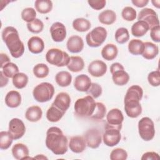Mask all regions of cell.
<instances>
[{
    "label": "cell",
    "instance_id": "44dd1931",
    "mask_svg": "<svg viewBox=\"0 0 160 160\" xmlns=\"http://www.w3.org/2000/svg\"><path fill=\"white\" fill-rule=\"evenodd\" d=\"M28 47L31 53L39 54L44 49V42L41 38L32 36L28 41Z\"/></svg>",
    "mask_w": 160,
    "mask_h": 160
},
{
    "label": "cell",
    "instance_id": "f6af8a7d",
    "mask_svg": "<svg viewBox=\"0 0 160 160\" xmlns=\"http://www.w3.org/2000/svg\"><path fill=\"white\" fill-rule=\"evenodd\" d=\"M102 87L99 84L96 82H91V86L86 91V93L92 96L94 99H96L102 94Z\"/></svg>",
    "mask_w": 160,
    "mask_h": 160
},
{
    "label": "cell",
    "instance_id": "c3c4849f",
    "mask_svg": "<svg viewBox=\"0 0 160 160\" xmlns=\"http://www.w3.org/2000/svg\"><path fill=\"white\" fill-rule=\"evenodd\" d=\"M160 26H156L151 29L150 36L152 40L156 42H159L160 41Z\"/></svg>",
    "mask_w": 160,
    "mask_h": 160
},
{
    "label": "cell",
    "instance_id": "836d02e7",
    "mask_svg": "<svg viewBox=\"0 0 160 160\" xmlns=\"http://www.w3.org/2000/svg\"><path fill=\"white\" fill-rule=\"evenodd\" d=\"M36 10L41 14H47L52 9V2L50 0H36L34 2Z\"/></svg>",
    "mask_w": 160,
    "mask_h": 160
},
{
    "label": "cell",
    "instance_id": "ba28073f",
    "mask_svg": "<svg viewBox=\"0 0 160 160\" xmlns=\"http://www.w3.org/2000/svg\"><path fill=\"white\" fill-rule=\"evenodd\" d=\"M138 132L140 137L145 141L152 140L155 135L154 124L149 117H143L138 122Z\"/></svg>",
    "mask_w": 160,
    "mask_h": 160
},
{
    "label": "cell",
    "instance_id": "ffe728a7",
    "mask_svg": "<svg viewBox=\"0 0 160 160\" xmlns=\"http://www.w3.org/2000/svg\"><path fill=\"white\" fill-rule=\"evenodd\" d=\"M91 81L86 74H80L76 77L74 82L75 89L80 92H86L90 88Z\"/></svg>",
    "mask_w": 160,
    "mask_h": 160
},
{
    "label": "cell",
    "instance_id": "5b68a950",
    "mask_svg": "<svg viewBox=\"0 0 160 160\" xmlns=\"http://www.w3.org/2000/svg\"><path fill=\"white\" fill-rule=\"evenodd\" d=\"M54 94L53 85L48 82L38 84L33 89L32 95L34 99L39 102H45L50 101Z\"/></svg>",
    "mask_w": 160,
    "mask_h": 160
},
{
    "label": "cell",
    "instance_id": "8d00e7d4",
    "mask_svg": "<svg viewBox=\"0 0 160 160\" xmlns=\"http://www.w3.org/2000/svg\"><path fill=\"white\" fill-rule=\"evenodd\" d=\"M33 74L38 78H44L49 72L48 66L44 63H39L35 65L32 69Z\"/></svg>",
    "mask_w": 160,
    "mask_h": 160
},
{
    "label": "cell",
    "instance_id": "2e32d148",
    "mask_svg": "<svg viewBox=\"0 0 160 160\" xmlns=\"http://www.w3.org/2000/svg\"><path fill=\"white\" fill-rule=\"evenodd\" d=\"M52 104L66 112L71 104L70 96L67 92H61L56 95Z\"/></svg>",
    "mask_w": 160,
    "mask_h": 160
},
{
    "label": "cell",
    "instance_id": "11a10c76",
    "mask_svg": "<svg viewBox=\"0 0 160 160\" xmlns=\"http://www.w3.org/2000/svg\"><path fill=\"white\" fill-rule=\"evenodd\" d=\"M151 2L154 7H156L158 9L159 8V7H160V1H152Z\"/></svg>",
    "mask_w": 160,
    "mask_h": 160
},
{
    "label": "cell",
    "instance_id": "7dc6e473",
    "mask_svg": "<svg viewBox=\"0 0 160 160\" xmlns=\"http://www.w3.org/2000/svg\"><path fill=\"white\" fill-rule=\"evenodd\" d=\"M88 3L92 9L98 11L105 7L106 1L105 0H90L88 1Z\"/></svg>",
    "mask_w": 160,
    "mask_h": 160
},
{
    "label": "cell",
    "instance_id": "681fc988",
    "mask_svg": "<svg viewBox=\"0 0 160 160\" xmlns=\"http://www.w3.org/2000/svg\"><path fill=\"white\" fill-rule=\"evenodd\" d=\"M159 159V154L154 151H149L144 153L141 157L142 160H150V159Z\"/></svg>",
    "mask_w": 160,
    "mask_h": 160
},
{
    "label": "cell",
    "instance_id": "7402d4cb",
    "mask_svg": "<svg viewBox=\"0 0 160 160\" xmlns=\"http://www.w3.org/2000/svg\"><path fill=\"white\" fill-rule=\"evenodd\" d=\"M6 105L11 108L18 107L21 103V96L20 93L14 90L9 91L5 97Z\"/></svg>",
    "mask_w": 160,
    "mask_h": 160
},
{
    "label": "cell",
    "instance_id": "e0dca14e",
    "mask_svg": "<svg viewBox=\"0 0 160 160\" xmlns=\"http://www.w3.org/2000/svg\"><path fill=\"white\" fill-rule=\"evenodd\" d=\"M66 47L68 50L72 53L80 52L84 48L83 39L77 35L71 36L67 41Z\"/></svg>",
    "mask_w": 160,
    "mask_h": 160
},
{
    "label": "cell",
    "instance_id": "1f68e13d",
    "mask_svg": "<svg viewBox=\"0 0 160 160\" xmlns=\"http://www.w3.org/2000/svg\"><path fill=\"white\" fill-rule=\"evenodd\" d=\"M144 49V42L138 39H131L128 44V51L133 55L142 54Z\"/></svg>",
    "mask_w": 160,
    "mask_h": 160
},
{
    "label": "cell",
    "instance_id": "9a60e30c",
    "mask_svg": "<svg viewBox=\"0 0 160 160\" xmlns=\"http://www.w3.org/2000/svg\"><path fill=\"white\" fill-rule=\"evenodd\" d=\"M106 64L101 60H94L88 66V72L94 77L99 78L104 76L107 71Z\"/></svg>",
    "mask_w": 160,
    "mask_h": 160
},
{
    "label": "cell",
    "instance_id": "8fae6325",
    "mask_svg": "<svg viewBox=\"0 0 160 160\" xmlns=\"http://www.w3.org/2000/svg\"><path fill=\"white\" fill-rule=\"evenodd\" d=\"M84 139L86 145L92 149L98 148L102 142V136L101 131L97 128H91L88 129L84 134Z\"/></svg>",
    "mask_w": 160,
    "mask_h": 160
},
{
    "label": "cell",
    "instance_id": "9c48e42d",
    "mask_svg": "<svg viewBox=\"0 0 160 160\" xmlns=\"http://www.w3.org/2000/svg\"><path fill=\"white\" fill-rule=\"evenodd\" d=\"M105 131L102 135L104 144L109 147H113L117 145L121 139L120 131L121 129L111 126L106 124Z\"/></svg>",
    "mask_w": 160,
    "mask_h": 160
},
{
    "label": "cell",
    "instance_id": "d6986e66",
    "mask_svg": "<svg viewBox=\"0 0 160 160\" xmlns=\"http://www.w3.org/2000/svg\"><path fill=\"white\" fill-rule=\"evenodd\" d=\"M12 156L17 160L32 159L29 156V149L22 143H17L12 148Z\"/></svg>",
    "mask_w": 160,
    "mask_h": 160
},
{
    "label": "cell",
    "instance_id": "484cf974",
    "mask_svg": "<svg viewBox=\"0 0 160 160\" xmlns=\"http://www.w3.org/2000/svg\"><path fill=\"white\" fill-rule=\"evenodd\" d=\"M118 54L117 46L114 44H107L101 50V56L103 59L107 61L114 59Z\"/></svg>",
    "mask_w": 160,
    "mask_h": 160
},
{
    "label": "cell",
    "instance_id": "4dcf8cb0",
    "mask_svg": "<svg viewBox=\"0 0 160 160\" xmlns=\"http://www.w3.org/2000/svg\"><path fill=\"white\" fill-rule=\"evenodd\" d=\"M55 81L59 86L67 87L69 86L71 83L72 76L68 71H61L56 74Z\"/></svg>",
    "mask_w": 160,
    "mask_h": 160
},
{
    "label": "cell",
    "instance_id": "e575fe53",
    "mask_svg": "<svg viewBox=\"0 0 160 160\" xmlns=\"http://www.w3.org/2000/svg\"><path fill=\"white\" fill-rule=\"evenodd\" d=\"M28 82V76L24 72H18L12 78V84L17 89L25 88Z\"/></svg>",
    "mask_w": 160,
    "mask_h": 160
},
{
    "label": "cell",
    "instance_id": "4316f807",
    "mask_svg": "<svg viewBox=\"0 0 160 160\" xmlns=\"http://www.w3.org/2000/svg\"><path fill=\"white\" fill-rule=\"evenodd\" d=\"M68 69L73 72L81 71L84 67V61L80 56H71L66 66Z\"/></svg>",
    "mask_w": 160,
    "mask_h": 160
},
{
    "label": "cell",
    "instance_id": "30bf717a",
    "mask_svg": "<svg viewBox=\"0 0 160 160\" xmlns=\"http://www.w3.org/2000/svg\"><path fill=\"white\" fill-rule=\"evenodd\" d=\"M138 20L146 22L150 29L154 26L159 25L158 16L156 11L151 8H146L141 10L138 16Z\"/></svg>",
    "mask_w": 160,
    "mask_h": 160
},
{
    "label": "cell",
    "instance_id": "d4e9b609",
    "mask_svg": "<svg viewBox=\"0 0 160 160\" xmlns=\"http://www.w3.org/2000/svg\"><path fill=\"white\" fill-rule=\"evenodd\" d=\"M149 30V27L146 22L143 21H138L134 22L131 27V33L135 37H142Z\"/></svg>",
    "mask_w": 160,
    "mask_h": 160
},
{
    "label": "cell",
    "instance_id": "5bb4252c",
    "mask_svg": "<svg viewBox=\"0 0 160 160\" xmlns=\"http://www.w3.org/2000/svg\"><path fill=\"white\" fill-rule=\"evenodd\" d=\"M50 33L54 41L60 42L63 41L66 37V28L62 23L55 22L50 28Z\"/></svg>",
    "mask_w": 160,
    "mask_h": 160
},
{
    "label": "cell",
    "instance_id": "7bdbcfd3",
    "mask_svg": "<svg viewBox=\"0 0 160 160\" xmlns=\"http://www.w3.org/2000/svg\"><path fill=\"white\" fill-rule=\"evenodd\" d=\"M36 17V10L32 8H26L24 9L21 12L22 19L28 22L34 21Z\"/></svg>",
    "mask_w": 160,
    "mask_h": 160
},
{
    "label": "cell",
    "instance_id": "f907efd6",
    "mask_svg": "<svg viewBox=\"0 0 160 160\" xmlns=\"http://www.w3.org/2000/svg\"><path fill=\"white\" fill-rule=\"evenodd\" d=\"M131 2L138 8H143L149 3L148 0H132Z\"/></svg>",
    "mask_w": 160,
    "mask_h": 160
},
{
    "label": "cell",
    "instance_id": "603a6c76",
    "mask_svg": "<svg viewBox=\"0 0 160 160\" xmlns=\"http://www.w3.org/2000/svg\"><path fill=\"white\" fill-rule=\"evenodd\" d=\"M159 53V48L151 42H144V49L142 56L144 58L151 60L155 58Z\"/></svg>",
    "mask_w": 160,
    "mask_h": 160
},
{
    "label": "cell",
    "instance_id": "f1b7e54d",
    "mask_svg": "<svg viewBox=\"0 0 160 160\" xmlns=\"http://www.w3.org/2000/svg\"><path fill=\"white\" fill-rule=\"evenodd\" d=\"M99 22L105 25H111L116 20V12L110 9H106L102 11L98 16Z\"/></svg>",
    "mask_w": 160,
    "mask_h": 160
},
{
    "label": "cell",
    "instance_id": "d6a6232c",
    "mask_svg": "<svg viewBox=\"0 0 160 160\" xmlns=\"http://www.w3.org/2000/svg\"><path fill=\"white\" fill-rule=\"evenodd\" d=\"M91 27V22L87 19L79 18L72 21V28L78 32L88 31Z\"/></svg>",
    "mask_w": 160,
    "mask_h": 160
},
{
    "label": "cell",
    "instance_id": "52a82bcc",
    "mask_svg": "<svg viewBox=\"0 0 160 160\" xmlns=\"http://www.w3.org/2000/svg\"><path fill=\"white\" fill-rule=\"evenodd\" d=\"M107 35L108 32L104 28L96 27L87 34L86 36V43L89 47L98 48L104 42Z\"/></svg>",
    "mask_w": 160,
    "mask_h": 160
},
{
    "label": "cell",
    "instance_id": "b9f144b4",
    "mask_svg": "<svg viewBox=\"0 0 160 160\" xmlns=\"http://www.w3.org/2000/svg\"><path fill=\"white\" fill-rule=\"evenodd\" d=\"M121 16L124 20L127 21H132L136 18L137 12L133 8L126 6L122 10Z\"/></svg>",
    "mask_w": 160,
    "mask_h": 160
},
{
    "label": "cell",
    "instance_id": "f546056e",
    "mask_svg": "<svg viewBox=\"0 0 160 160\" xmlns=\"http://www.w3.org/2000/svg\"><path fill=\"white\" fill-rule=\"evenodd\" d=\"M65 112L56 108L55 106L51 104L46 112L47 119L52 122H56L59 121L64 115Z\"/></svg>",
    "mask_w": 160,
    "mask_h": 160
},
{
    "label": "cell",
    "instance_id": "7c38bea8",
    "mask_svg": "<svg viewBox=\"0 0 160 160\" xmlns=\"http://www.w3.org/2000/svg\"><path fill=\"white\" fill-rule=\"evenodd\" d=\"M8 131L14 139L21 138L26 132V126L22 120L19 118H12L9 122Z\"/></svg>",
    "mask_w": 160,
    "mask_h": 160
},
{
    "label": "cell",
    "instance_id": "83f0119b",
    "mask_svg": "<svg viewBox=\"0 0 160 160\" xmlns=\"http://www.w3.org/2000/svg\"><path fill=\"white\" fill-rule=\"evenodd\" d=\"M112 79L116 85L124 86L129 82V76L124 69H121L112 73Z\"/></svg>",
    "mask_w": 160,
    "mask_h": 160
},
{
    "label": "cell",
    "instance_id": "ac0fdd59",
    "mask_svg": "<svg viewBox=\"0 0 160 160\" xmlns=\"http://www.w3.org/2000/svg\"><path fill=\"white\" fill-rule=\"evenodd\" d=\"M86 146L84 138L80 136L71 137L68 144L70 150L75 153H81L83 152L85 150Z\"/></svg>",
    "mask_w": 160,
    "mask_h": 160
},
{
    "label": "cell",
    "instance_id": "bcb514c9",
    "mask_svg": "<svg viewBox=\"0 0 160 160\" xmlns=\"http://www.w3.org/2000/svg\"><path fill=\"white\" fill-rule=\"evenodd\" d=\"M149 84L153 87H158L160 84V72L159 70L154 71L149 73L148 76Z\"/></svg>",
    "mask_w": 160,
    "mask_h": 160
},
{
    "label": "cell",
    "instance_id": "74e56055",
    "mask_svg": "<svg viewBox=\"0 0 160 160\" xmlns=\"http://www.w3.org/2000/svg\"><path fill=\"white\" fill-rule=\"evenodd\" d=\"M106 114V106L101 102H96V108L93 114L90 116L91 119L101 120L103 119Z\"/></svg>",
    "mask_w": 160,
    "mask_h": 160
},
{
    "label": "cell",
    "instance_id": "cb8c5ba5",
    "mask_svg": "<svg viewBox=\"0 0 160 160\" xmlns=\"http://www.w3.org/2000/svg\"><path fill=\"white\" fill-rule=\"evenodd\" d=\"M42 116L41 108L38 106H32L29 107L26 112L25 117L30 122H37L39 121Z\"/></svg>",
    "mask_w": 160,
    "mask_h": 160
},
{
    "label": "cell",
    "instance_id": "277c9868",
    "mask_svg": "<svg viewBox=\"0 0 160 160\" xmlns=\"http://www.w3.org/2000/svg\"><path fill=\"white\" fill-rule=\"evenodd\" d=\"M76 114L82 118H90L96 108V102L90 95L76 100L74 106Z\"/></svg>",
    "mask_w": 160,
    "mask_h": 160
},
{
    "label": "cell",
    "instance_id": "d590c367",
    "mask_svg": "<svg viewBox=\"0 0 160 160\" xmlns=\"http://www.w3.org/2000/svg\"><path fill=\"white\" fill-rule=\"evenodd\" d=\"M13 138L9 131H1L0 148L2 150L8 149L12 143Z\"/></svg>",
    "mask_w": 160,
    "mask_h": 160
},
{
    "label": "cell",
    "instance_id": "ee69618b",
    "mask_svg": "<svg viewBox=\"0 0 160 160\" xmlns=\"http://www.w3.org/2000/svg\"><path fill=\"white\" fill-rule=\"evenodd\" d=\"M109 158L111 160H125L128 158V153L122 148H116L111 152Z\"/></svg>",
    "mask_w": 160,
    "mask_h": 160
},
{
    "label": "cell",
    "instance_id": "f5cc1de1",
    "mask_svg": "<svg viewBox=\"0 0 160 160\" xmlns=\"http://www.w3.org/2000/svg\"><path fill=\"white\" fill-rule=\"evenodd\" d=\"M0 57H1V65H0V68L2 69V67L5 64H6L7 63L10 62V59L8 57V56L6 54H4V53H1Z\"/></svg>",
    "mask_w": 160,
    "mask_h": 160
},
{
    "label": "cell",
    "instance_id": "8992f818",
    "mask_svg": "<svg viewBox=\"0 0 160 160\" xmlns=\"http://www.w3.org/2000/svg\"><path fill=\"white\" fill-rule=\"evenodd\" d=\"M69 54L58 48H51L46 54V60L52 65L57 67L67 66L69 61Z\"/></svg>",
    "mask_w": 160,
    "mask_h": 160
},
{
    "label": "cell",
    "instance_id": "f35d334b",
    "mask_svg": "<svg viewBox=\"0 0 160 160\" xmlns=\"http://www.w3.org/2000/svg\"><path fill=\"white\" fill-rule=\"evenodd\" d=\"M115 39L119 44H122L126 43L129 39V34L127 28H119L115 32Z\"/></svg>",
    "mask_w": 160,
    "mask_h": 160
},
{
    "label": "cell",
    "instance_id": "4fadbf2b",
    "mask_svg": "<svg viewBox=\"0 0 160 160\" xmlns=\"http://www.w3.org/2000/svg\"><path fill=\"white\" fill-rule=\"evenodd\" d=\"M124 116L121 110L118 108L111 109L106 115V124L121 129Z\"/></svg>",
    "mask_w": 160,
    "mask_h": 160
},
{
    "label": "cell",
    "instance_id": "9f6ffc18",
    "mask_svg": "<svg viewBox=\"0 0 160 160\" xmlns=\"http://www.w3.org/2000/svg\"><path fill=\"white\" fill-rule=\"evenodd\" d=\"M34 159H48V158L44 156L43 154H38L36 157L34 158Z\"/></svg>",
    "mask_w": 160,
    "mask_h": 160
},
{
    "label": "cell",
    "instance_id": "60d3db41",
    "mask_svg": "<svg viewBox=\"0 0 160 160\" xmlns=\"http://www.w3.org/2000/svg\"><path fill=\"white\" fill-rule=\"evenodd\" d=\"M27 28L30 32L34 34H38L43 30L44 24L41 20L36 18L34 21L27 23Z\"/></svg>",
    "mask_w": 160,
    "mask_h": 160
},
{
    "label": "cell",
    "instance_id": "816d5d0a",
    "mask_svg": "<svg viewBox=\"0 0 160 160\" xmlns=\"http://www.w3.org/2000/svg\"><path fill=\"white\" fill-rule=\"evenodd\" d=\"M121 69H124V66L119 62H114L110 66V72L111 74L116 71Z\"/></svg>",
    "mask_w": 160,
    "mask_h": 160
},
{
    "label": "cell",
    "instance_id": "3957f363",
    "mask_svg": "<svg viewBox=\"0 0 160 160\" xmlns=\"http://www.w3.org/2000/svg\"><path fill=\"white\" fill-rule=\"evenodd\" d=\"M2 39L13 58H19L22 56L24 52V46L15 28L7 26L4 28L2 31Z\"/></svg>",
    "mask_w": 160,
    "mask_h": 160
},
{
    "label": "cell",
    "instance_id": "db71d44e",
    "mask_svg": "<svg viewBox=\"0 0 160 160\" xmlns=\"http://www.w3.org/2000/svg\"><path fill=\"white\" fill-rule=\"evenodd\" d=\"M0 74H1V88H2L7 85L9 80H8V78L6 77L3 74L2 71L0 72Z\"/></svg>",
    "mask_w": 160,
    "mask_h": 160
},
{
    "label": "cell",
    "instance_id": "6da1fadb",
    "mask_svg": "<svg viewBox=\"0 0 160 160\" xmlns=\"http://www.w3.org/2000/svg\"><path fill=\"white\" fill-rule=\"evenodd\" d=\"M143 96V89L139 85L130 86L125 94L124 104V110L127 116L131 118H138L142 112L140 104Z\"/></svg>",
    "mask_w": 160,
    "mask_h": 160
},
{
    "label": "cell",
    "instance_id": "7a4b0ae2",
    "mask_svg": "<svg viewBox=\"0 0 160 160\" xmlns=\"http://www.w3.org/2000/svg\"><path fill=\"white\" fill-rule=\"evenodd\" d=\"M45 144L46 147L56 155H63L68 151V138L58 127L52 126L48 129Z\"/></svg>",
    "mask_w": 160,
    "mask_h": 160
},
{
    "label": "cell",
    "instance_id": "ab89813d",
    "mask_svg": "<svg viewBox=\"0 0 160 160\" xmlns=\"http://www.w3.org/2000/svg\"><path fill=\"white\" fill-rule=\"evenodd\" d=\"M2 72L8 78H12L19 72V68L16 64L9 62L2 67Z\"/></svg>",
    "mask_w": 160,
    "mask_h": 160
}]
</instances>
